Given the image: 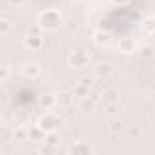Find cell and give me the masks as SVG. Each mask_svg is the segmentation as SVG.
Returning a JSON list of instances; mask_svg holds the SVG:
<instances>
[{"mask_svg":"<svg viewBox=\"0 0 155 155\" xmlns=\"http://www.w3.org/2000/svg\"><path fill=\"white\" fill-rule=\"evenodd\" d=\"M38 24L42 28H46V29H57L62 24V17L57 11H53V9L51 11H44L42 17H40V20H38Z\"/></svg>","mask_w":155,"mask_h":155,"instance_id":"obj_1","label":"cell"},{"mask_svg":"<svg viewBox=\"0 0 155 155\" xmlns=\"http://www.w3.org/2000/svg\"><path fill=\"white\" fill-rule=\"evenodd\" d=\"M55 126H57V120L53 119V115H46V117H42L40 122H38V128H40V130H46V131L55 130Z\"/></svg>","mask_w":155,"mask_h":155,"instance_id":"obj_2","label":"cell"},{"mask_svg":"<svg viewBox=\"0 0 155 155\" xmlns=\"http://www.w3.org/2000/svg\"><path fill=\"white\" fill-rule=\"evenodd\" d=\"M86 62H88V55L86 53H79V51H77V53L71 55V64L77 66V68H82Z\"/></svg>","mask_w":155,"mask_h":155,"instance_id":"obj_3","label":"cell"},{"mask_svg":"<svg viewBox=\"0 0 155 155\" xmlns=\"http://www.w3.org/2000/svg\"><path fill=\"white\" fill-rule=\"evenodd\" d=\"M95 75L99 77V79H106L108 75H111V66H110V64H97Z\"/></svg>","mask_w":155,"mask_h":155,"instance_id":"obj_4","label":"cell"},{"mask_svg":"<svg viewBox=\"0 0 155 155\" xmlns=\"http://www.w3.org/2000/svg\"><path fill=\"white\" fill-rule=\"evenodd\" d=\"M38 66H35V64H31V66H26V69H24V75L26 77H31V79H33V77H37L38 75Z\"/></svg>","mask_w":155,"mask_h":155,"instance_id":"obj_5","label":"cell"},{"mask_svg":"<svg viewBox=\"0 0 155 155\" xmlns=\"http://www.w3.org/2000/svg\"><path fill=\"white\" fill-rule=\"evenodd\" d=\"M9 29H11V22H9L8 18H2V22H0V33H2V35H8Z\"/></svg>","mask_w":155,"mask_h":155,"instance_id":"obj_6","label":"cell"},{"mask_svg":"<svg viewBox=\"0 0 155 155\" xmlns=\"http://www.w3.org/2000/svg\"><path fill=\"white\" fill-rule=\"evenodd\" d=\"M106 42H108V35H106V33H104V35L99 33V35H97V44H106Z\"/></svg>","mask_w":155,"mask_h":155,"instance_id":"obj_7","label":"cell"},{"mask_svg":"<svg viewBox=\"0 0 155 155\" xmlns=\"http://www.w3.org/2000/svg\"><path fill=\"white\" fill-rule=\"evenodd\" d=\"M22 2H24V0H9L11 6H22Z\"/></svg>","mask_w":155,"mask_h":155,"instance_id":"obj_8","label":"cell"},{"mask_svg":"<svg viewBox=\"0 0 155 155\" xmlns=\"http://www.w3.org/2000/svg\"><path fill=\"white\" fill-rule=\"evenodd\" d=\"M108 97H110V101H113V99H115V93H113V91H110V93H108Z\"/></svg>","mask_w":155,"mask_h":155,"instance_id":"obj_9","label":"cell"}]
</instances>
